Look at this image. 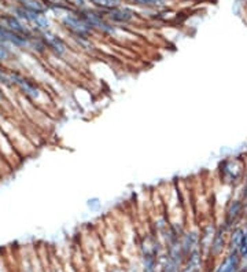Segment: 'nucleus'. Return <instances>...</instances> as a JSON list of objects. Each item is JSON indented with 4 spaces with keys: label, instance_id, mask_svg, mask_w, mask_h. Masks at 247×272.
<instances>
[{
    "label": "nucleus",
    "instance_id": "nucleus-1",
    "mask_svg": "<svg viewBox=\"0 0 247 272\" xmlns=\"http://www.w3.org/2000/svg\"><path fill=\"white\" fill-rule=\"evenodd\" d=\"M62 25L72 35H74L76 37H80V39H88L92 35V29L90 28V25L81 18L78 13L68 11L66 14H63Z\"/></svg>",
    "mask_w": 247,
    "mask_h": 272
},
{
    "label": "nucleus",
    "instance_id": "nucleus-2",
    "mask_svg": "<svg viewBox=\"0 0 247 272\" xmlns=\"http://www.w3.org/2000/svg\"><path fill=\"white\" fill-rule=\"evenodd\" d=\"M9 74L13 87H18L25 95H28L32 99H39L40 98L41 91L33 80L28 78L26 76H23L22 73L17 72V70H9Z\"/></svg>",
    "mask_w": 247,
    "mask_h": 272
},
{
    "label": "nucleus",
    "instance_id": "nucleus-3",
    "mask_svg": "<svg viewBox=\"0 0 247 272\" xmlns=\"http://www.w3.org/2000/svg\"><path fill=\"white\" fill-rule=\"evenodd\" d=\"M77 13L80 14L81 18L90 25L92 31L96 29V31H100V32L106 33V35H113V33L116 32L114 26L104 19L102 14L95 13V11H91V10H78Z\"/></svg>",
    "mask_w": 247,
    "mask_h": 272
},
{
    "label": "nucleus",
    "instance_id": "nucleus-4",
    "mask_svg": "<svg viewBox=\"0 0 247 272\" xmlns=\"http://www.w3.org/2000/svg\"><path fill=\"white\" fill-rule=\"evenodd\" d=\"M17 14H18L19 19H25L29 25L35 26L40 32H44V31H48L49 29V21L44 14L29 11V10L23 9V7H18L17 9Z\"/></svg>",
    "mask_w": 247,
    "mask_h": 272
},
{
    "label": "nucleus",
    "instance_id": "nucleus-5",
    "mask_svg": "<svg viewBox=\"0 0 247 272\" xmlns=\"http://www.w3.org/2000/svg\"><path fill=\"white\" fill-rule=\"evenodd\" d=\"M0 23H2L7 31L25 37L28 40L33 36L31 32V29H29V28H28L18 17H15V15H3V17L0 18Z\"/></svg>",
    "mask_w": 247,
    "mask_h": 272
},
{
    "label": "nucleus",
    "instance_id": "nucleus-6",
    "mask_svg": "<svg viewBox=\"0 0 247 272\" xmlns=\"http://www.w3.org/2000/svg\"><path fill=\"white\" fill-rule=\"evenodd\" d=\"M41 40L44 41L45 48H48L49 51H52L57 57H62L66 54V44L65 41L59 36H57L55 33L49 32V31H44L41 32Z\"/></svg>",
    "mask_w": 247,
    "mask_h": 272
},
{
    "label": "nucleus",
    "instance_id": "nucleus-7",
    "mask_svg": "<svg viewBox=\"0 0 247 272\" xmlns=\"http://www.w3.org/2000/svg\"><path fill=\"white\" fill-rule=\"evenodd\" d=\"M104 15H106V18L113 21V22H120V23H126L132 21V19L135 18V13L132 11L128 7H116V9L107 10V11H104Z\"/></svg>",
    "mask_w": 247,
    "mask_h": 272
},
{
    "label": "nucleus",
    "instance_id": "nucleus-8",
    "mask_svg": "<svg viewBox=\"0 0 247 272\" xmlns=\"http://www.w3.org/2000/svg\"><path fill=\"white\" fill-rule=\"evenodd\" d=\"M180 245H181V250H183V254L187 259L189 254L198 250V245H199V235L197 232H187V234H183L181 239H180Z\"/></svg>",
    "mask_w": 247,
    "mask_h": 272
},
{
    "label": "nucleus",
    "instance_id": "nucleus-9",
    "mask_svg": "<svg viewBox=\"0 0 247 272\" xmlns=\"http://www.w3.org/2000/svg\"><path fill=\"white\" fill-rule=\"evenodd\" d=\"M0 41L6 43V44H13L15 47H26L28 43H29V40L25 37L7 31L2 23H0Z\"/></svg>",
    "mask_w": 247,
    "mask_h": 272
},
{
    "label": "nucleus",
    "instance_id": "nucleus-10",
    "mask_svg": "<svg viewBox=\"0 0 247 272\" xmlns=\"http://www.w3.org/2000/svg\"><path fill=\"white\" fill-rule=\"evenodd\" d=\"M242 212L243 204L240 201L234 200L229 204L228 209H227V214H225V226H227V228L235 226V223L238 222V219L240 217Z\"/></svg>",
    "mask_w": 247,
    "mask_h": 272
},
{
    "label": "nucleus",
    "instance_id": "nucleus-11",
    "mask_svg": "<svg viewBox=\"0 0 247 272\" xmlns=\"http://www.w3.org/2000/svg\"><path fill=\"white\" fill-rule=\"evenodd\" d=\"M225 230H227V226H223L214 232V236H213V240H211L210 245V252L214 254V256H218V254L223 252V249H224Z\"/></svg>",
    "mask_w": 247,
    "mask_h": 272
},
{
    "label": "nucleus",
    "instance_id": "nucleus-12",
    "mask_svg": "<svg viewBox=\"0 0 247 272\" xmlns=\"http://www.w3.org/2000/svg\"><path fill=\"white\" fill-rule=\"evenodd\" d=\"M239 268V253L238 252H231L229 256H227L224 261L220 264L217 272H238Z\"/></svg>",
    "mask_w": 247,
    "mask_h": 272
},
{
    "label": "nucleus",
    "instance_id": "nucleus-13",
    "mask_svg": "<svg viewBox=\"0 0 247 272\" xmlns=\"http://www.w3.org/2000/svg\"><path fill=\"white\" fill-rule=\"evenodd\" d=\"M201 261H202V257H201V250L198 249L195 252L189 254L188 257L185 259V265L183 268L181 272H199V268H201Z\"/></svg>",
    "mask_w": 247,
    "mask_h": 272
},
{
    "label": "nucleus",
    "instance_id": "nucleus-14",
    "mask_svg": "<svg viewBox=\"0 0 247 272\" xmlns=\"http://www.w3.org/2000/svg\"><path fill=\"white\" fill-rule=\"evenodd\" d=\"M18 3L23 9L35 11V13L45 14V11L48 9V6L45 5L43 0H18Z\"/></svg>",
    "mask_w": 247,
    "mask_h": 272
},
{
    "label": "nucleus",
    "instance_id": "nucleus-15",
    "mask_svg": "<svg viewBox=\"0 0 247 272\" xmlns=\"http://www.w3.org/2000/svg\"><path fill=\"white\" fill-rule=\"evenodd\" d=\"M180 265L176 261L169 257V256H165V257H161L159 261H158V272H179Z\"/></svg>",
    "mask_w": 247,
    "mask_h": 272
},
{
    "label": "nucleus",
    "instance_id": "nucleus-16",
    "mask_svg": "<svg viewBox=\"0 0 247 272\" xmlns=\"http://www.w3.org/2000/svg\"><path fill=\"white\" fill-rule=\"evenodd\" d=\"M88 2L91 5L96 6L98 9H102L103 11L116 9V7H120V5H121V0H88Z\"/></svg>",
    "mask_w": 247,
    "mask_h": 272
},
{
    "label": "nucleus",
    "instance_id": "nucleus-17",
    "mask_svg": "<svg viewBox=\"0 0 247 272\" xmlns=\"http://www.w3.org/2000/svg\"><path fill=\"white\" fill-rule=\"evenodd\" d=\"M243 235H244V231L242 228H236L232 232V236H231V252H238L240 249V245H242Z\"/></svg>",
    "mask_w": 247,
    "mask_h": 272
},
{
    "label": "nucleus",
    "instance_id": "nucleus-18",
    "mask_svg": "<svg viewBox=\"0 0 247 272\" xmlns=\"http://www.w3.org/2000/svg\"><path fill=\"white\" fill-rule=\"evenodd\" d=\"M133 5L142 6V7H161V6L165 5L167 0H130Z\"/></svg>",
    "mask_w": 247,
    "mask_h": 272
},
{
    "label": "nucleus",
    "instance_id": "nucleus-19",
    "mask_svg": "<svg viewBox=\"0 0 247 272\" xmlns=\"http://www.w3.org/2000/svg\"><path fill=\"white\" fill-rule=\"evenodd\" d=\"M10 57H11V51H10L9 45L0 41V62L9 61Z\"/></svg>",
    "mask_w": 247,
    "mask_h": 272
},
{
    "label": "nucleus",
    "instance_id": "nucleus-20",
    "mask_svg": "<svg viewBox=\"0 0 247 272\" xmlns=\"http://www.w3.org/2000/svg\"><path fill=\"white\" fill-rule=\"evenodd\" d=\"M239 254H240L242 257H247V227L246 230H244V235H243V240L242 245H240V249H239Z\"/></svg>",
    "mask_w": 247,
    "mask_h": 272
},
{
    "label": "nucleus",
    "instance_id": "nucleus-21",
    "mask_svg": "<svg viewBox=\"0 0 247 272\" xmlns=\"http://www.w3.org/2000/svg\"><path fill=\"white\" fill-rule=\"evenodd\" d=\"M65 2H66V5L77 7V9H83L86 6V0H65Z\"/></svg>",
    "mask_w": 247,
    "mask_h": 272
},
{
    "label": "nucleus",
    "instance_id": "nucleus-22",
    "mask_svg": "<svg viewBox=\"0 0 247 272\" xmlns=\"http://www.w3.org/2000/svg\"><path fill=\"white\" fill-rule=\"evenodd\" d=\"M3 100H5V94H3V91L0 90V103H2Z\"/></svg>",
    "mask_w": 247,
    "mask_h": 272
},
{
    "label": "nucleus",
    "instance_id": "nucleus-23",
    "mask_svg": "<svg viewBox=\"0 0 247 272\" xmlns=\"http://www.w3.org/2000/svg\"><path fill=\"white\" fill-rule=\"evenodd\" d=\"M54 272H63V271H62V269H61V268H55Z\"/></svg>",
    "mask_w": 247,
    "mask_h": 272
},
{
    "label": "nucleus",
    "instance_id": "nucleus-24",
    "mask_svg": "<svg viewBox=\"0 0 247 272\" xmlns=\"http://www.w3.org/2000/svg\"><path fill=\"white\" fill-rule=\"evenodd\" d=\"M113 272H125V271H124V269H114Z\"/></svg>",
    "mask_w": 247,
    "mask_h": 272
},
{
    "label": "nucleus",
    "instance_id": "nucleus-25",
    "mask_svg": "<svg viewBox=\"0 0 247 272\" xmlns=\"http://www.w3.org/2000/svg\"><path fill=\"white\" fill-rule=\"evenodd\" d=\"M0 272H5V271H0Z\"/></svg>",
    "mask_w": 247,
    "mask_h": 272
}]
</instances>
